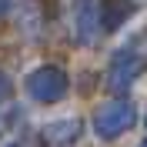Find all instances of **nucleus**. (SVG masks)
I'll use <instances>...</instances> for the list:
<instances>
[{"mask_svg": "<svg viewBox=\"0 0 147 147\" xmlns=\"http://www.w3.org/2000/svg\"><path fill=\"white\" fill-rule=\"evenodd\" d=\"M127 13H130V3H117V7H114V10L107 13V17H100V24H104L107 30H117V24H120L124 17H127Z\"/></svg>", "mask_w": 147, "mask_h": 147, "instance_id": "6", "label": "nucleus"}, {"mask_svg": "<svg viewBox=\"0 0 147 147\" xmlns=\"http://www.w3.org/2000/svg\"><path fill=\"white\" fill-rule=\"evenodd\" d=\"M140 70H144V60L127 54V57H117V60H114V67H110V74H107V80H110V87H114V90H127Z\"/></svg>", "mask_w": 147, "mask_h": 147, "instance_id": "3", "label": "nucleus"}, {"mask_svg": "<svg viewBox=\"0 0 147 147\" xmlns=\"http://www.w3.org/2000/svg\"><path fill=\"white\" fill-rule=\"evenodd\" d=\"M77 134H80V124L77 120H50L44 127V140H50V144H70V140H77Z\"/></svg>", "mask_w": 147, "mask_h": 147, "instance_id": "5", "label": "nucleus"}, {"mask_svg": "<svg viewBox=\"0 0 147 147\" xmlns=\"http://www.w3.org/2000/svg\"><path fill=\"white\" fill-rule=\"evenodd\" d=\"M7 3H10V0H0V13H3V10H7Z\"/></svg>", "mask_w": 147, "mask_h": 147, "instance_id": "8", "label": "nucleus"}, {"mask_svg": "<svg viewBox=\"0 0 147 147\" xmlns=\"http://www.w3.org/2000/svg\"><path fill=\"white\" fill-rule=\"evenodd\" d=\"M134 120H137V110L130 107V104H107V107L97 110V117H94V130H97V137L114 140L117 134H124Z\"/></svg>", "mask_w": 147, "mask_h": 147, "instance_id": "1", "label": "nucleus"}, {"mask_svg": "<svg viewBox=\"0 0 147 147\" xmlns=\"http://www.w3.org/2000/svg\"><path fill=\"white\" fill-rule=\"evenodd\" d=\"M144 147H147V140H144Z\"/></svg>", "mask_w": 147, "mask_h": 147, "instance_id": "9", "label": "nucleus"}, {"mask_svg": "<svg viewBox=\"0 0 147 147\" xmlns=\"http://www.w3.org/2000/svg\"><path fill=\"white\" fill-rule=\"evenodd\" d=\"M74 20H77V37L80 40H90L94 30L100 27V7H97V0H80Z\"/></svg>", "mask_w": 147, "mask_h": 147, "instance_id": "4", "label": "nucleus"}, {"mask_svg": "<svg viewBox=\"0 0 147 147\" xmlns=\"http://www.w3.org/2000/svg\"><path fill=\"white\" fill-rule=\"evenodd\" d=\"M27 90L34 94L37 100L54 104V100H60V97L67 94V74H64V70H57V67H40V70L30 74Z\"/></svg>", "mask_w": 147, "mask_h": 147, "instance_id": "2", "label": "nucleus"}, {"mask_svg": "<svg viewBox=\"0 0 147 147\" xmlns=\"http://www.w3.org/2000/svg\"><path fill=\"white\" fill-rule=\"evenodd\" d=\"M7 94V80H3V74H0V97Z\"/></svg>", "mask_w": 147, "mask_h": 147, "instance_id": "7", "label": "nucleus"}]
</instances>
